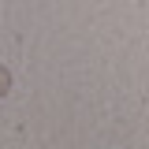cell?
Wrapping results in <instances>:
<instances>
[{
    "label": "cell",
    "instance_id": "1",
    "mask_svg": "<svg viewBox=\"0 0 149 149\" xmlns=\"http://www.w3.org/2000/svg\"><path fill=\"white\" fill-rule=\"evenodd\" d=\"M8 86H11V74L0 67V93H8Z\"/></svg>",
    "mask_w": 149,
    "mask_h": 149
}]
</instances>
